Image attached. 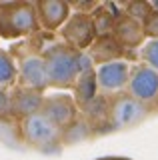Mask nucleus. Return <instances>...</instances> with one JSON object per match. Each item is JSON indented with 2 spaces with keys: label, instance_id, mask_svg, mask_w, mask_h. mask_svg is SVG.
Wrapping results in <instances>:
<instances>
[{
  "label": "nucleus",
  "instance_id": "6ab92c4d",
  "mask_svg": "<svg viewBox=\"0 0 158 160\" xmlns=\"http://www.w3.org/2000/svg\"><path fill=\"white\" fill-rule=\"evenodd\" d=\"M144 32L148 40H158V10H152V14L144 20Z\"/></svg>",
  "mask_w": 158,
  "mask_h": 160
},
{
  "label": "nucleus",
  "instance_id": "4468645a",
  "mask_svg": "<svg viewBox=\"0 0 158 160\" xmlns=\"http://www.w3.org/2000/svg\"><path fill=\"white\" fill-rule=\"evenodd\" d=\"M98 94H100V90H98L96 70L88 68V70H84V72L80 74V78L76 80V84H74V88H72V96L76 100L78 108L82 110L84 106H88Z\"/></svg>",
  "mask_w": 158,
  "mask_h": 160
},
{
  "label": "nucleus",
  "instance_id": "f3484780",
  "mask_svg": "<svg viewBox=\"0 0 158 160\" xmlns=\"http://www.w3.org/2000/svg\"><path fill=\"white\" fill-rule=\"evenodd\" d=\"M138 58L142 60V64L158 72V40H146V44L138 50Z\"/></svg>",
  "mask_w": 158,
  "mask_h": 160
},
{
  "label": "nucleus",
  "instance_id": "dca6fc26",
  "mask_svg": "<svg viewBox=\"0 0 158 160\" xmlns=\"http://www.w3.org/2000/svg\"><path fill=\"white\" fill-rule=\"evenodd\" d=\"M18 84V64L6 50H0V88H14Z\"/></svg>",
  "mask_w": 158,
  "mask_h": 160
},
{
  "label": "nucleus",
  "instance_id": "7ed1b4c3",
  "mask_svg": "<svg viewBox=\"0 0 158 160\" xmlns=\"http://www.w3.org/2000/svg\"><path fill=\"white\" fill-rule=\"evenodd\" d=\"M18 128H20V136L24 142L40 152H56L64 140V132L42 110L38 114L20 120Z\"/></svg>",
  "mask_w": 158,
  "mask_h": 160
},
{
  "label": "nucleus",
  "instance_id": "412c9836",
  "mask_svg": "<svg viewBox=\"0 0 158 160\" xmlns=\"http://www.w3.org/2000/svg\"><path fill=\"white\" fill-rule=\"evenodd\" d=\"M100 160H128V158H120V156H108V158H100Z\"/></svg>",
  "mask_w": 158,
  "mask_h": 160
},
{
  "label": "nucleus",
  "instance_id": "423d86ee",
  "mask_svg": "<svg viewBox=\"0 0 158 160\" xmlns=\"http://www.w3.org/2000/svg\"><path fill=\"white\" fill-rule=\"evenodd\" d=\"M60 38L68 46L82 50V52H88V48L98 38V30H96L94 20H92V14L72 12V16L68 18V22L60 30Z\"/></svg>",
  "mask_w": 158,
  "mask_h": 160
},
{
  "label": "nucleus",
  "instance_id": "f257e3e1",
  "mask_svg": "<svg viewBox=\"0 0 158 160\" xmlns=\"http://www.w3.org/2000/svg\"><path fill=\"white\" fill-rule=\"evenodd\" d=\"M46 74L50 88L72 90L76 80L84 70L92 68V60L88 52L76 50L64 42H58L46 52Z\"/></svg>",
  "mask_w": 158,
  "mask_h": 160
},
{
  "label": "nucleus",
  "instance_id": "2eb2a0df",
  "mask_svg": "<svg viewBox=\"0 0 158 160\" xmlns=\"http://www.w3.org/2000/svg\"><path fill=\"white\" fill-rule=\"evenodd\" d=\"M116 4L114 2H102L100 6L94 10V14H92V20H94L96 24V30H98V36H110L112 30H114V24L118 16H120V12H116ZM124 14V12H122Z\"/></svg>",
  "mask_w": 158,
  "mask_h": 160
},
{
  "label": "nucleus",
  "instance_id": "f8f14e48",
  "mask_svg": "<svg viewBox=\"0 0 158 160\" xmlns=\"http://www.w3.org/2000/svg\"><path fill=\"white\" fill-rule=\"evenodd\" d=\"M112 36L118 40L120 46H124L126 50L134 52V48H142L146 44V32H144V24L138 20L130 18L128 14H120L112 30Z\"/></svg>",
  "mask_w": 158,
  "mask_h": 160
},
{
  "label": "nucleus",
  "instance_id": "f03ea898",
  "mask_svg": "<svg viewBox=\"0 0 158 160\" xmlns=\"http://www.w3.org/2000/svg\"><path fill=\"white\" fill-rule=\"evenodd\" d=\"M36 2H0V36L6 40L40 32Z\"/></svg>",
  "mask_w": 158,
  "mask_h": 160
},
{
  "label": "nucleus",
  "instance_id": "4be33fe9",
  "mask_svg": "<svg viewBox=\"0 0 158 160\" xmlns=\"http://www.w3.org/2000/svg\"><path fill=\"white\" fill-rule=\"evenodd\" d=\"M156 106H158V100H156Z\"/></svg>",
  "mask_w": 158,
  "mask_h": 160
},
{
  "label": "nucleus",
  "instance_id": "20e7f679",
  "mask_svg": "<svg viewBox=\"0 0 158 160\" xmlns=\"http://www.w3.org/2000/svg\"><path fill=\"white\" fill-rule=\"evenodd\" d=\"M150 108L140 100L132 98L128 92L108 96V130H120L142 122Z\"/></svg>",
  "mask_w": 158,
  "mask_h": 160
},
{
  "label": "nucleus",
  "instance_id": "aec40b11",
  "mask_svg": "<svg viewBox=\"0 0 158 160\" xmlns=\"http://www.w3.org/2000/svg\"><path fill=\"white\" fill-rule=\"evenodd\" d=\"M10 116V92L6 88H0V118Z\"/></svg>",
  "mask_w": 158,
  "mask_h": 160
},
{
  "label": "nucleus",
  "instance_id": "6e6552de",
  "mask_svg": "<svg viewBox=\"0 0 158 160\" xmlns=\"http://www.w3.org/2000/svg\"><path fill=\"white\" fill-rule=\"evenodd\" d=\"M126 92L132 98L146 104V106H150L152 102L156 104V100H158V72L142 62L134 64Z\"/></svg>",
  "mask_w": 158,
  "mask_h": 160
},
{
  "label": "nucleus",
  "instance_id": "0eeeda50",
  "mask_svg": "<svg viewBox=\"0 0 158 160\" xmlns=\"http://www.w3.org/2000/svg\"><path fill=\"white\" fill-rule=\"evenodd\" d=\"M42 112L46 114L62 132H66V130L80 118V108H78L76 100H74L72 94H66V92H56V94L44 96Z\"/></svg>",
  "mask_w": 158,
  "mask_h": 160
},
{
  "label": "nucleus",
  "instance_id": "ddd939ff",
  "mask_svg": "<svg viewBox=\"0 0 158 160\" xmlns=\"http://www.w3.org/2000/svg\"><path fill=\"white\" fill-rule=\"evenodd\" d=\"M88 56H90L92 64L102 66V64L116 62V60H126V56H134V52L120 46L118 40L110 34V36H98L96 42L88 48Z\"/></svg>",
  "mask_w": 158,
  "mask_h": 160
},
{
  "label": "nucleus",
  "instance_id": "39448f33",
  "mask_svg": "<svg viewBox=\"0 0 158 160\" xmlns=\"http://www.w3.org/2000/svg\"><path fill=\"white\" fill-rule=\"evenodd\" d=\"M20 46L26 50V54H12L14 58H18V84L38 92L50 88L48 82V74H46V60L44 56L36 52L30 42H22Z\"/></svg>",
  "mask_w": 158,
  "mask_h": 160
},
{
  "label": "nucleus",
  "instance_id": "1a4fd4ad",
  "mask_svg": "<svg viewBox=\"0 0 158 160\" xmlns=\"http://www.w3.org/2000/svg\"><path fill=\"white\" fill-rule=\"evenodd\" d=\"M132 66L126 60H116V62H108L96 68V78H98V90L104 96H116L122 94V90L128 88L130 82Z\"/></svg>",
  "mask_w": 158,
  "mask_h": 160
},
{
  "label": "nucleus",
  "instance_id": "a211bd4d",
  "mask_svg": "<svg viewBox=\"0 0 158 160\" xmlns=\"http://www.w3.org/2000/svg\"><path fill=\"white\" fill-rule=\"evenodd\" d=\"M124 14H128L130 18H134V20L144 24V20L152 14V4L150 2H126Z\"/></svg>",
  "mask_w": 158,
  "mask_h": 160
},
{
  "label": "nucleus",
  "instance_id": "9d476101",
  "mask_svg": "<svg viewBox=\"0 0 158 160\" xmlns=\"http://www.w3.org/2000/svg\"><path fill=\"white\" fill-rule=\"evenodd\" d=\"M36 14L44 32H56V30H62V26L68 22L72 10L70 2H64V0H38Z\"/></svg>",
  "mask_w": 158,
  "mask_h": 160
},
{
  "label": "nucleus",
  "instance_id": "9b49d317",
  "mask_svg": "<svg viewBox=\"0 0 158 160\" xmlns=\"http://www.w3.org/2000/svg\"><path fill=\"white\" fill-rule=\"evenodd\" d=\"M44 104V94L38 90L16 84L10 90V116L24 120L32 114H38Z\"/></svg>",
  "mask_w": 158,
  "mask_h": 160
}]
</instances>
